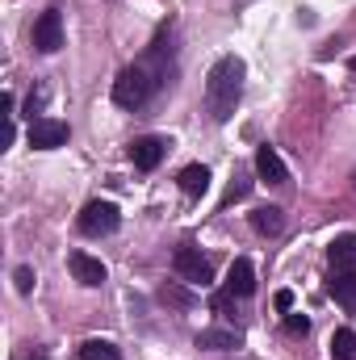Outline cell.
<instances>
[{
  "mask_svg": "<svg viewBox=\"0 0 356 360\" xmlns=\"http://www.w3.org/2000/svg\"><path fill=\"white\" fill-rule=\"evenodd\" d=\"M352 184H356V172H352Z\"/></svg>",
  "mask_w": 356,
  "mask_h": 360,
  "instance_id": "603a6c76",
  "label": "cell"
},
{
  "mask_svg": "<svg viewBox=\"0 0 356 360\" xmlns=\"http://www.w3.org/2000/svg\"><path fill=\"white\" fill-rule=\"evenodd\" d=\"M34 46H38L42 55H55V51L63 46V13H59V4H51V8L34 21Z\"/></svg>",
  "mask_w": 356,
  "mask_h": 360,
  "instance_id": "277c9868",
  "label": "cell"
},
{
  "mask_svg": "<svg viewBox=\"0 0 356 360\" xmlns=\"http://www.w3.org/2000/svg\"><path fill=\"white\" fill-rule=\"evenodd\" d=\"M235 344H239V335L235 331H222V327H210V331L197 335V348H205V352H227Z\"/></svg>",
  "mask_w": 356,
  "mask_h": 360,
  "instance_id": "9a60e30c",
  "label": "cell"
},
{
  "mask_svg": "<svg viewBox=\"0 0 356 360\" xmlns=\"http://www.w3.org/2000/svg\"><path fill=\"white\" fill-rule=\"evenodd\" d=\"M68 122H55V117H34V126H30V147H38V151H55V147H63L68 143Z\"/></svg>",
  "mask_w": 356,
  "mask_h": 360,
  "instance_id": "52a82bcc",
  "label": "cell"
},
{
  "mask_svg": "<svg viewBox=\"0 0 356 360\" xmlns=\"http://www.w3.org/2000/svg\"><path fill=\"white\" fill-rule=\"evenodd\" d=\"M272 306H276V310H289V306H293V293H289V289H281V293L272 297Z\"/></svg>",
  "mask_w": 356,
  "mask_h": 360,
  "instance_id": "7402d4cb",
  "label": "cell"
},
{
  "mask_svg": "<svg viewBox=\"0 0 356 360\" xmlns=\"http://www.w3.org/2000/svg\"><path fill=\"white\" fill-rule=\"evenodd\" d=\"M68 269H72V276L80 281V285H89V289H96V285H105V264L96 260V256H89V252H72L68 256Z\"/></svg>",
  "mask_w": 356,
  "mask_h": 360,
  "instance_id": "ba28073f",
  "label": "cell"
},
{
  "mask_svg": "<svg viewBox=\"0 0 356 360\" xmlns=\"http://www.w3.org/2000/svg\"><path fill=\"white\" fill-rule=\"evenodd\" d=\"M327 260L336 272H356V235H340L327 248Z\"/></svg>",
  "mask_w": 356,
  "mask_h": 360,
  "instance_id": "8fae6325",
  "label": "cell"
},
{
  "mask_svg": "<svg viewBox=\"0 0 356 360\" xmlns=\"http://www.w3.org/2000/svg\"><path fill=\"white\" fill-rule=\"evenodd\" d=\"M160 297H164V302H177V306H193V293H184V289H177V285H164Z\"/></svg>",
  "mask_w": 356,
  "mask_h": 360,
  "instance_id": "d6986e66",
  "label": "cell"
},
{
  "mask_svg": "<svg viewBox=\"0 0 356 360\" xmlns=\"http://www.w3.org/2000/svg\"><path fill=\"white\" fill-rule=\"evenodd\" d=\"M248 188H252V184H248V176H243V172H235V180H231V188H227V201H222V205L243 201V197H248Z\"/></svg>",
  "mask_w": 356,
  "mask_h": 360,
  "instance_id": "ac0fdd59",
  "label": "cell"
},
{
  "mask_svg": "<svg viewBox=\"0 0 356 360\" xmlns=\"http://www.w3.org/2000/svg\"><path fill=\"white\" fill-rule=\"evenodd\" d=\"M168 139H160V134H143V139H134L130 143V160H134V168L139 172H155L160 164H164V155H168Z\"/></svg>",
  "mask_w": 356,
  "mask_h": 360,
  "instance_id": "8992f818",
  "label": "cell"
},
{
  "mask_svg": "<svg viewBox=\"0 0 356 360\" xmlns=\"http://www.w3.org/2000/svg\"><path fill=\"white\" fill-rule=\"evenodd\" d=\"M327 293H331L344 310H356V272H331Z\"/></svg>",
  "mask_w": 356,
  "mask_h": 360,
  "instance_id": "7c38bea8",
  "label": "cell"
},
{
  "mask_svg": "<svg viewBox=\"0 0 356 360\" xmlns=\"http://www.w3.org/2000/svg\"><path fill=\"white\" fill-rule=\"evenodd\" d=\"M252 226H256V235H281V226H285L281 205H260V210L252 214Z\"/></svg>",
  "mask_w": 356,
  "mask_h": 360,
  "instance_id": "5bb4252c",
  "label": "cell"
},
{
  "mask_svg": "<svg viewBox=\"0 0 356 360\" xmlns=\"http://www.w3.org/2000/svg\"><path fill=\"white\" fill-rule=\"evenodd\" d=\"M331 356L336 360H356V331L352 327H340L331 335Z\"/></svg>",
  "mask_w": 356,
  "mask_h": 360,
  "instance_id": "e0dca14e",
  "label": "cell"
},
{
  "mask_svg": "<svg viewBox=\"0 0 356 360\" xmlns=\"http://www.w3.org/2000/svg\"><path fill=\"white\" fill-rule=\"evenodd\" d=\"M168 59H172V46H164V34L147 46V55L139 59V63H130V68H122L117 72V80H113V101L122 105V109H143L155 92L168 84Z\"/></svg>",
  "mask_w": 356,
  "mask_h": 360,
  "instance_id": "6da1fadb",
  "label": "cell"
},
{
  "mask_svg": "<svg viewBox=\"0 0 356 360\" xmlns=\"http://www.w3.org/2000/svg\"><path fill=\"white\" fill-rule=\"evenodd\" d=\"M256 172H260V180H268V184H285L289 180V168H285V160L276 155V147H256Z\"/></svg>",
  "mask_w": 356,
  "mask_h": 360,
  "instance_id": "30bf717a",
  "label": "cell"
},
{
  "mask_svg": "<svg viewBox=\"0 0 356 360\" xmlns=\"http://www.w3.org/2000/svg\"><path fill=\"white\" fill-rule=\"evenodd\" d=\"M252 289H256V269L248 256H239L227 272V297H252Z\"/></svg>",
  "mask_w": 356,
  "mask_h": 360,
  "instance_id": "9c48e42d",
  "label": "cell"
},
{
  "mask_svg": "<svg viewBox=\"0 0 356 360\" xmlns=\"http://www.w3.org/2000/svg\"><path fill=\"white\" fill-rule=\"evenodd\" d=\"M177 184H180L184 197H201V193L210 188V168H205V164H189V168H180Z\"/></svg>",
  "mask_w": 356,
  "mask_h": 360,
  "instance_id": "4fadbf2b",
  "label": "cell"
},
{
  "mask_svg": "<svg viewBox=\"0 0 356 360\" xmlns=\"http://www.w3.org/2000/svg\"><path fill=\"white\" fill-rule=\"evenodd\" d=\"M243 76H248V68H243L239 55H222L210 68V76H205V113L214 122H231L235 117V105L243 96Z\"/></svg>",
  "mask_w": 356,
  "mask_h": 360,
  "instance_id": "7a4b0ae2",
  "label": "cell"
},
{
  "mask_svg": "<svg viewBox=\"0 0 356 360\" xmlns=\"http://www.w3.org/2000/svg\"><path fill=\"white\" fill-rule=\"evenodd\" d=\"M285 331L289 335H306L310 331V319L306 314H285Z\"/></svg>",
  "mask_w": 356,
  "mask_h": 360,
  "instance_id": "ffe728a7",
  "label": "cell"
},
{
  "mask_svg": "<svg viewBox=\"0 0 356 360\" xmlns=\"http://www.w3.org/2000/svg\"><path fill=\"white\" fill-rule=\"evenodd\" d=\"M117 226H122V210H117L113 201H89V205H84V214H80V231L92 235V239L113 235Z\"/></svg>",
  "mask_w": 356,
  "mask_h": 360,
  "instance_id": "3957f363",
  "label": "cell"
},
{
  "mask_svg": "<svg viewBox=\"0 0 356 360\" xmlns=\"http://www.w3.org/2000/svg\"><path fill=\"white\" fill-rule=\"evenodd\" d=\"M80 360H122L113 340H84L80 344Z\"/></svg>",
  "mask_w": 356,
  "mask_h": 360,
  "instance_id": "2e32d148",
  "label": "cell"
},
{
  "mask_svg": "<svg viewBox=\"0 0 356 360\" xmlns=\"http://www.w3.org/2000/svg\"><path fill=\"white\" fill-rule=\"evenodd\" d=\"M13 281H17V293H30V289H34V269L21 264V269L13 272Z\"/></svg>",
  "mask_w": 356,
  "mask_h": 360,
  "instance_id": "44dd1931",
  "label": "cell"
},
{
  "mask_svg": "<svg viewBox=\"0 0 356 360\" xmlns=\"http://www.w3.org/2000/svg\"><path fill=\"white\" fill-rule=\"evenodd\" d=\"M172 269H177L180 281H189V285H210L214 281V269H210V260L197 252V248H180L177 256H172Z\"/></svg>",
  "mask_w": 356,
  "mask_h": 360,
  "instance_id": "5b68a950",
  "label": "cell"
}]
</instances>
